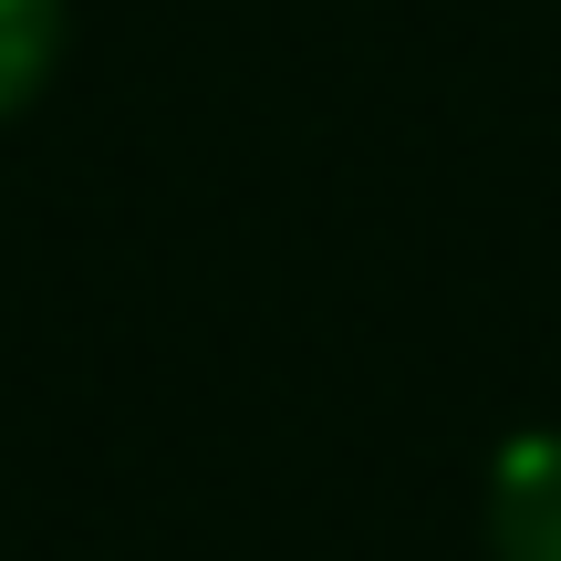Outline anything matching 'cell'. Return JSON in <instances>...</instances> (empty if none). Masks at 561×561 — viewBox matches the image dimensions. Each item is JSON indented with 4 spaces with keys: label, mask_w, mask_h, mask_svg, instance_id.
I'll list each match as a JSON object with an SVG mask.
<instances>
[{
    "label": "cell",
    "mask_w": 561,
    "mask_h": 561,
    "mask_svg": "<svg viewBox=\"0 0 561 561\" xmlns=\"http://www.w3.org/2000/svg\"><path fill=\"white\" fill-rule=\"evenodd\" d=\"M489 551L500 561H561V426L500 447V468H489Z\"/></svg>",
    "instance_id": "1"
},
{
    "label": "cell",
    "mask_w": 561,
    "mask_h": 561,
    "mask_svg": "<svg viewBox=\"0 0 561 561\" xmlns=\"http://www.w3.org/2000/svg\"><path fill=\"white\" fill-rule=\"evenodd\" d=\"M53 53H62V0H0V115L42 94Z\"/></svg>",
    "instance_id": "2"
}]
</instances>
